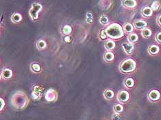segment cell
Listing matches in <instances>:
<instances>
[{
  "label": "cell",
  "mask_w": 161,
  "mask_h": 120,
  "mask_svg": "<svg viewBox=\"0 0 161 120\" xmlns=\"http://www.w3.org/2000/svg\"><path fill=\"white\" fill-rule=\"evenodd\" d=\"M136 0H123L122 1V6L126 8L132 9L136 6Z\"/></svg>",
  "instance_id": "obj_7"
},
{
  "label": "cell",
  "mask_w": 161,
  "mask_h": 120,
  "mask_svg": "<svg viewBox=\"0 0 161 120\" xmlns=\"http://www.w3.org/2000/svg\"><path fill=\"white\" fill-rule=\"evenodd\" d=\"M36 47L39 50H43L47 47V43L44 39H39L36 43Z\"/></svg>",
  "instance_id": "obj_18"
},
{
  "label": "cell",
  "mask_w": 161,
  "mask_h": 120,
  "mask_svg": "<svg viewBox=\"0 0 161 120\" xmlns=\"http://www.w3.org/2000/svg\"><path fill=\"white\" fill-rule=\"evenodd\" d=\"M94 19H93V14L92 12H88L86 14V22L88 24H92Z\"/></svg>",
  "instance_id": "obj_28"
},
{
  "label": "cell",
  "mask_w": 161,
  "mask_h": 120,
  "mask_svg": "<svg viewBox=\"0 0 161 120\" xmlns=\"http://www.w3.org/2000/svg\"><path fill=\"white\" fill-rule=\"evenodd\" d=\"M11 20L14 24H19L23 21V17L20 13H14L11 17Z\"/></svg>",
  "instance_id": "obj_9"
},
{
  "label": "cell",
  "mask_w": 161,
  "mask_h": 120,
  "mask_svg": "<svg viewBox=\"0 0 161 120\" xmlns=\"http://www.w3.org/2000/svg\"><path fill=\"white\" fill-rule=\"evenodd\" d=\"M70 40H71L70 37V36H66L65 37V38H64V40H65V41L66 43H70Z\"/></svg>",
  "instance_id": "obj_34"
},
{
  "label": "cell",
  "mask_w": 161,
  "mask_h": 120,
  "mask_svg": "<svg viewBox=\"0 0 161 120\" xmlns=\"http://www.w3.org/2000/svg\"><path fill=\"white\" fill-rule=\"evenodd\" d=\"M103 96L106 100H112L114 96V93L110 89H106L103 92Z\"/></svg>",
  "instance_id": "obj_22"
},
{
  "label": "cell",
  "mask_w": 161,
  "mask_h": 120,
  "mask_svg": "<svg viewBox=\"0 0 161 120\" xmlns=\"http://www.w3.org/2000/svg\"><path fill=\"white\" fill-rule=\"evenodd\" d=\"M157 24H158L159 26L161 27V15H159L158 18H157Z\"/></svg>",
  "instance_id": "obj_33"
},
{
  "label": "cell",
  "mask_w": 161,
  "mask_h": 120,
  "mask_svg": "<svg viewBox=\"0 0 161 120\" xmlns=\"http://www.w3.org/2000/svg\"><path fill=\"white\" fill-rule=\"evenodd\" d=\"M147 51H148V53L150 55L154 56L158 54L159 51H160V48L156 45H151L150 46H149Z\"/></svg>",
  "instance_id": "obj_12"
},
{
  "label": "cell",
  "mask_w": 161,
  "mask_h": 120,
  "mask_svg": "<svg viewBox=\"0 0 161 120\" xmlns=\"http://www.w3.org/2000/svg\"><path fill=\"white\" fill-rule=\"evenodd\" d=\"M114 59V54L111 51H107L103 54V60L107 63H112Z\"/></svg>",
  "instance_id": "obj_11"
},
{
  "label": "cell",
  "mask_w": 161,
  "mask_h": 120,
  "mask_svg": "<svg viewBox=\"0 0 161 120\" xmlns=\"http://www.w3.org/2000/svg\"><path fill=\"white\" fill-rule=\"evenodd\" d=\"M107 37H108V35H107L105 30H101L100 31L99 33V38L101 40H105Z\"/></svg>",
  "instance_id": "obj_29"
},
{
  "label": "cell",
  "mask_w": 161,
  "mask_h": 120,
  "mask_svg": "<svg viewBox=\"0 0 161 120\" xmlns=\"http://www.w3.org/2000/svg\"><path fill=\"white\" fill-rule=\"evenodd\" d=\"M104 47L105 48L107 51H112L114 48L116 47V44L114 43V40H108L105 43Z\"/></svg>",
  "instance_id": "obj_13"
},
{
  "label": "cell",
  "mask_w": 161,
  "mask_h": 120,
  "mask_svg": "<svg viewBox=\"0 0 161 120\" xmlns=\"http://www.w3.org/2000/svg\"><path fill=\"white\" fill-rule=\"evenodd\" d=\"M1 77L5 80H9L12 78L13 71L8 68H4L1 71Z\"/></svg>",
  "instance_id": "obj_8"
},
{
  "label": "cell",
  "mask_w": 161,
  "mask_h": 120,
  "mask_svg": "<svg viewBox=\"0 0 161 120\" xmlns=\"http://www.w3.org/2000/svg\"><path fill=\"white\" fill-rule=\"evenodd\" d=\"M30 69L32 72H34L35 73H40V72H41V71H42L41 67V65L37 63H31Z\"/></svg>",
  "instance_id": "obj_17"
},
{
  "label": "cell",
  "mask_w": 161,
  "mask_h": 120,
  "mask_svg": "<svg viewBox=\"0 0 161 120\" xmlns=\"http://www.w3.org/2000/svg\"><path fill=\"white\" fill-rule=\"evenodd\" d=\"M114 111L116 113H121L123 111V106L122 104H116L114 106Z\"/></svg>",
  "instance_id": "obj_26"
},
{
  "label": "cell",
  "mask_w": 161,
  "mask_h": 120,
  "mask_svg": "<svg viewBox=\"0 0 161 120\" xmlns=\"http://www.w3.org/2000/svg\"><path fill=\"white\" fill-rule=\"evenodd\" d=\"M112 120H121V117L119 113H115L112 115Z\"/></svg>",
  "instance_id": "obj_30"
},
{
  "label": "cell",
  "mask_w": 161,
  "mask_h": 120,
  "mask_svg": "<svg viewBox=\"0 0 161 120\" xmlns=\"http://www.w3.org/2000/svg\"><path fill=\"white\" fill-rule=\"evenodd\" d=\"M153 12H154V11H153L152 9L151 8V7H149V6L144 7L142 9V10H141L142 15L145 17H151L153 14Z\"/></svg>",
  "instance_id": "obj_14"
},
{
  "label": "cell",
  "mask_w": 161,
  "mask_h": 120,
  "mask_svg": "<svg viewBox=\"0 0 161 120\" xmlns=\"http://www.w3.org/2000/svg\"><path fill=\"white\" fill-rule=\"evenodd\" d=\"M141 34H142V36L145 38H149L151 37L152 36V31H151L150 29L145 28L143 29L142 31H141Z\"/></svg>",
  "instance_id": "obj_23"
},
{
  "label": "cell",
  "mask_w": 161,
  "mask_h": 120,
  "mask_svg": "<svg viewBox=\"0 0 161 120\" xmlns=\"http://www.w3.org/2000/svg\"><path fill=\"white\" fill-rule=\"evenodd\" d=\"M61 32L63 34H65V35L68 36L72 32L71 26H70L69 25H65V26H64L61 29Z\"/></svg>",
  "instance_id": "obj_24"
},
{
  "label": "cell",
  "mask_w": 161,
  "mask_h": 120,
  "mask_svg": "<svg viewBox=\"0 0 161 120\" xmlns=\"http://www.w3.org/2000/svg\"><path fill=\"white\" fill-rule=\"evenodd\" d=\"M155 38H156V40L158 43H161V32H158V33H157L156 34Z\"/></svg>",
  "instance_id": "obj_31"
},
{
  "label": "cell",
  "mask_w": 161,
  "mask_h": 120,
  "mask_svg": "<svg viewBox=\"0 0 161 120\" xmlns=\"http://www.w3.org/2000/svg\"><path fill=\"white\" fill-rule=\"evenodd\" d=\"M43 10V6L39 2H34L31 5V7L29 10L28 13L29 16L30 17L31 19L34 21H37L39 17L40 13H41Z\"/></svg>",
  "instance_id": "obj_3"
},
{
  "label": "cell",
  "mask_w": 161,
  "mask_h": 120,
  "mask_svg": "<svg viewBox=\"0 0 161 120\" xmlns=\"http://www.w3.org/2000/svg\"><path fill=\"white\" fill-rule=\"evenodd\" d=\"M122 47H123L125 54H127L128 56H131L133 54L134 50V45L129 42L123 43L122 44Z\"/></svg>",
  "instance_id": "obj_5"
},
{
  "label": "cell",
  "mask_w": 161,
  "mask_h": 120,
  "mask_svg": "<svg viewBox=\"0 0 161 120\" xmlns=\"http://www.w3.org/2000/svg\"><path fill=\"white\" fill-rule=\"evenodd\" d=\"M108 37L113 39H119L124 35V30L121 26L118 24H112L105 29Z\"/></svg>",
  "instance_id": "obj_1"
},
{
  "label": "cell",
  "mask_w": 161,
  "mask_h": 120,
  "mask_svg": "<svg viewBox=\"0 0 161 120\" xmlns=\"http://www.w3.org/2000/svg\"><path fill=\"white\" fill-rule=\"evenodd\" d=\"M149 99L152 102H157L160 100V93L158 90L153 89L151 91L149 92L148 93Z\"/></svg>",
  "instance_id": "obj_6"
},
{
  "label": "cell",
  "mask_w": 161,
  "mask_h": 120,
  "mask_svg": "<svg viewBox=\"0 0 161 120\" xmlns=\"http://www.w3.org/2000/svg\"><path fill=\"white\" fill-rule=\"evenodd\" d=\"M124 86L128 89L132 88L134 86V79L131 78H126L125 81H124Z\"/></svg>",
  "instance_id": "obj_19"
},
{
  "label": "cell",
  "mask_w": 161,
  "mask_h": 120,
  "mask_svg": "<svg viewBox=\"0 0 161 120\" xmlns=\"http://www.w3.org/2000/svg\"><path fill=\"white\" fill-rule=\"evenodd\" d=\"M1 75L0 74V80H1Z\"/></svg>",
  "instance_id": "obj_35"
},
{
  "label": "cell",
  "mask_w": 161,
  "mask_h": 120,
  "mask_svg": "<svg viewBox=\"0 0 161 120\" xmlns=\"http://www.w3.org/2000/svg\"><path fill=\"white\" fill-rule=\"evenodd\" d=\"M136 67V63L134 60L131 59H127L121 62L119 65V70L121 72L125 74L132 73Z\"/></svg>",
  "instance_id": "obj_2"
},
{
  "label": "cell",
  "mask_w": 161,
  "mask_h": 120,
  "mask_svg": "<svg viewBox=\"0 0 161 120\" xmlns=\"http://www.w3.org/2000/svg\"><path fill=\"white\" fill-rule=\"evenodd\" d=\"M117 100L122 104H125L129 100V93L127 91L122 90L117 95Z\"/></svg>",
  "instance_id": "obj_4"
},
{
  "label": "cell",
  "mask_w": 161,
  "mask_h": 120,
  "mask_svg": "<svg viewBox=\"0 0 161 120\" xmlns=\"http://www.w3.org/2000/svg\"><path fill=\"white\" fill-rule=\"evenodd\" d=\"M4 106H5L4 101V100L2 99V98H0V112L2 111L4 107Z\"/></svg>",
  "instance_id": "obj_32"
},
{
  "label": "cell",
  "mask_w": 161,
  "mask_h": 120,
  "mask_svg": "<svg viewBox=\"0 0 161 120\" xmlns=\"http://www.w3.org/2000/svg\"><path fill=\"white\" fill-rule=\"evenodd\" d=\"M99 22L103 26H105V25L109 24V19L106 15H102L99 19Z\"/></svg>",
  "instance_id": "obj_25"
},
{
  "label": "cell",
  "mask_w": 161,
  "mask_h": 120,
  "mask_svg": "<svg viewBox=\"0 0 161 120\" xmlns=\"http://www.w3.org/2000/svg\"><path fill=\"white\" fill-rule=\"evenodd\" d=\"M123 28L124 32L127 34L132 33L134 31V26L131 24H130V23H127V24H125L124 25Z\"/></svg>",
  "instance_id": "obj_21"
},
{
  "label": "cell",
  "mask_w": 161,
  "mask_h": 120,
  "mask_svg": "<svg viewBox=\"0 0 161 120\" xmlns=\"http://www.w3.org/2000/svg\"><path fill=\"white\" fill-rule=\"evenodd\" d=\"M57 98V93L53 89H50L48 91L46 95V98L48 101H53Z\"/></svg>",
  "instance_id": "obj_16"
},
{
  "label": "cell",
  "mask_w": 161,
  "mask_h": 120,
  "mask_svg": "<svg viewBox=\"0 0 161 120\" xmlns=\"http://www.w3.org/2000/svg\"><path fill=\"white\" fill-rule=\"evenodd\" d=\"M0 28H1V26H0Z\"/></svg>",
  "instance_id": "obj_36"
},
{
  "label": "cell",
  "mask_w": 161,
  "mask_h": 120,
  "mask_svg": "<svg viewBox=\"0 0 161 120\" xmlns=\"http://www.w3.org/2000/svg\"><path fill=\"white\" fill-rule=\"evenodd\" d=\"M133 26L136 29H138V30H143V29L146 28L147 24L146 23V21H145L137 20L134 22Z\"/></svg>",
  "instance_id": "obj_10"
},
{
  "label": "cell",
  "mask_w": 161,
  "mask_h": 120,
  "mask_svg": "<svg viewBox=\"0 0 161 120\" xmlns=\"http://www.w3.org/2000/svg\"><path fill=\"white\" fill-rule=\"evenodd\" d=\"M160 6H160V1H154V2H153V3L152 4L151 8L152 9L153 11H157L160 8Z\"/></svg>",
  "instance_id": "obj_27"
},
{
  "label": "cell",
  "mask_w": 161,
  "mask_h": 120,
  "mask_svg": "<svg viewBox=\"0 0 161 120\" xmlns=\"http://www.w3.org/2000/svg\"><path fill=\"white\" fill-rule=\"evenodd\" d=\"M43 89L42 87H41L40 86H38L37 85L34 87L33 89V92H32V96L34 98H39L41 96V93H42Z\"/></svg>",
  "instance_id": "obj_15"
},
{
  "label": "cell",
  "mask_w": 161,
  "mask_h": 120,
  "mask_svg": "<svg viewBox=\"0 0 161 120\" xmlns=\"http://www.w3.org/2000/svg\"><path fill=\"white\" fill-rule=\"evenodd\" d=\"M127 40L128 42L134 44L138 41L139 40V37H138V35L136 33H131L129 34V35L127 36Z\"/></svg>",
  "instance_id": "obj_20"
}]
</instances>
